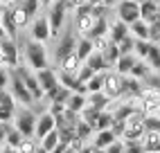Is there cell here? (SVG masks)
Here are the masks:
<instances>
[{
    "instance_id": "6da1fadb",
    "label": "cell",
    "mask_w": 160,
    "mask_h": 153,
    "mask_svg": "<svg viewBox=\"0 0 160 153\" xmlns=\"http://www.w3.org/2000/svg\"><path fill=\"white\" fill-rule=\"evenodd\" d=\"M25 61H27V65L34 72L48 68V50H45V43L29 38L25 43Z\"/></svg>"
},
{
    "instance_id": "7a4b0ae2",
    "label": "cell",
    "mask_w": 160,
    "mask_h": 153,
    "mask_svg": "<svg viewBox=\"0 0 160 153\" xmlns=\"http://www.w3.org/2000/svg\"><path fill=\"white\" fill-rule=\"evenodd\" d=\"M36 119H38V115L32 111L29 106H23V108H18V111H16L14 126H16L25 137H34V133H36Z\"/></svg>"
},
{
    "instance_id": "3957f363",
    "label": "cell",
    "mask_w": 160,
    "mask_h": 153,
    "mask_svg": "<svg viewBox=\"0 0 160 153\" xmlns=\"http://www.w3.org/2000/svg\"><path fill=\"white\" fill-rule=\"evenodd\" d=\"M29 38L41 41V43H48L52 38V25H50L48 14H41V16L32 18V23H29Z\"/></svg>"
},
{
    "instance_id": "277c9868",
    "label": "cell",
    "mask_w": 160,
    "mask_h": 153,
    "mask_svg": "<svg viewBox=\"0 0 160 153\" xmlns=\"http://www.w3.org/2000/svg\"><path fill=\"white\" fill-rule=\"evenodd\" d=\"M144 133H147L144 113L138 111V113H133V115L124 122V135H122V140H142Z\"/></svg>"
},
{
    "instance_id": "5b68a950",
    "label": "cell",
    "mask_w": 160,
    "mask_h": 153,
    "mask_svg": "<svg viewBox=\"0 0 160 153\" xmlns=\"http://www.w3.org/2000/svg\"><path fill=\"white\" fill-rule=\"evenodd\" d=\"M9 90H12V95L16 97V101L18 104H23V106H32L36 99H34V95L29 92V88L25 86V81L20 79V74L12 68V83H9Z\"/></svg>"
},
{
    "instance_id": "8992f818",
    "label": "cell",
    "mask_w": 160,
    "mask_h": 153,
    "mask_svg": "<svg viewBox=\"0 0 160 153\" xmlns=\"http://www.w3.org/2000/svg\"><path fill=\"white\" fill-rule=\"evenodd\" d=\"M115 14L120 20H124L126 25H133L135 20H140L142 14H140V2L138 0H120L115 5Z\"/></svg>"
},
{
    "instance_id": "52a82bcc",
    "label": "cell",
    "mask_w": 160,
    "mask_h": 153,
    "mask_svg": "<svg viewBox=\"0 0 160 153\" xmlns=\"http://www.w3.org/2000/svg\"><path fill=\"white\" fill-rule=\"evenodd\" d=\"M68 12H70V9H68V5L63 2V0H54V2L48 7V18H50V25H52V36H57L61 32Z\"/></svg>"
},
{
    "instance_id": "ba28073f",
    "label": "cell",
    "mask_w": 160,
    "mask_h": 153,
    "mask_svg": "<svg viewBox=\"0 0 160 153\" xmlns=\"http://www.w3.org/2000/svg\"><path fill=\"white\" fill-rule=\"evenodd\" d=\"M111 97V99H117V97L124 95V76L115 70H106V76H104V90Z\"/></svg>"
},
{
    "instance_id": "9c48e42d",
    "label": "cell",
    "mask_w": 160,
    "mask_h": 153,
    "mask_svg": "<svg viewBox=\"0 0 160 153\" xmlns=\"http://www.w3.org/2000/svg\"><path fill=\"white\" fill-rule=\"evenodd\" d=\"M16 97L12 95V90H0V122H5V124H9V122H14V117H16Z\"/></svg>"
},
{
    "instance_id": "30bf717a",
    "label": "cell",
    "mask_w": 160,
    "mask_h": 153,
    "mask_svg": "<svg viewBox=\"0 0 160 153\" xmlns=\"http://www.w3.org/2000/svg\"><path fill=\"white\" fill-rule=\"evenodd\" d=\"M14 70L20 74V79L25 81V86L29 88V92L34 95V99H36V101L45 99V92H43V88H41V83H38V76H36V72H32L29 68H23V65H16Z\"/></svg>"
},
{
    "instance_id": "8fae6325",
    "label": "cell",
    "mask_w": 160,
    "mask_h": 153,
    "mask_svg": "<svg viewBox=\"0 0 160 153\" xmlns=\"http://www.w3.org/2000/svg\"><path fill=\"white\" fill-rule=\"evenodd\" d=\"M0 52L5 54V61L9 68H16L18 61H20V52H18V45H16V38H0Z\"/></svg>"
},
{
    "instance_id": "7c38bea8",
    "label": "cell",
    "mask_w": 160,
    "mask_h": 153,
    "mask_svg": "<svg viewBox=\"0 0 160 153\" xmlns=\"http://www.w3.org/2000/svg\"><path fill=\"white\" fill-rule=\"evenodd\" d=\"M36 76H38V83H41V88H43L45 95L52 92V90H57L59 86H61V81H59V72L52 70L50 65H48V68H43V70H38Z\"/></svg>"
},
{
    "instance_id": "4fadbf2b",
    "label": "cell",
    "mask_w": 160,
    "mask_h": 153,
    "mask_svg": "<svg viewBox=\"0 0 160 153\" xmlns=\"http://www.w3.org/2000/svg\"><path fill=\"white\" fill-rule=\"evenodd\" d=\"M77 36H74V32H66L61 38H59V43H57V50H54V59L57 61H61L63 57H68L70 52H74L77 50Z\"/></svg>"
},
{
    "instance_id": "5bb4252c",
    "label": "cell",
    "mask_w": 160,
    "mask_h": 153,
    "mask_svg": "<svg viewBox=\"0 0 160 153\" xmlns=\"http://www.w3.org/2000/svg\"><path fill=\"white\" fill-rule=\"evenodd\" d=\"M54 128H57V117L52 115L50 111H45V113H41L38 119H36V133H34V137L41 140V137H45L50 131H54Z\"/></svg>"
},
{
    "instance_id": "9a60e30c",
    "label": "cell",
    "mask_w": 160,
    "mask_h": 153,
    "mask_svg": "<svg viewBox=\"0 0 160 153\" xmlns=\"http://www.w3.org/2000/svg\"><path fill=\"white\" fill-rule=\"evenodd\" d=\"M140 14H142V20H147L149 25L158 23V20H160V0H147V2H140Z\"/></svg>"
},
{
    "instance_id": "2e32d148",
    "label": "cell",
    "mask_w": 160,
    "mask_h": 153,
    "mask_svg": "<svg viewBox=\"0 0 160 153\" xmlns=\"http://www.w3.org/2000/svg\"><path fill=\"white\" fill-rule=\"evenodd\" d=\"M81 59H79V54L77 52H70L68 57H63L61 61H59V70L61 72H68V74H77L79 72V68H81Z\"/></svg>"
},
{
    "instance_id": "e0dca14e",
    "label": "cell",
    "mask_w": 160,
    "mask_h": 153,
    "mask_svg": "<svg viewBox=\"0 0 160 153\" xmlns=\"http://www.w3.org/2000/svg\"><path fill=\"white\" fill-rule=\"evenodd\" d=\"M129 34H131V27L126 25L124 20H120V18H117L115 23H111V27H108V36H111V41H113V43L124 41Z\"/></svg>"
},
{
    "instance_id": "ac0fdd59",
    "label": "cell",
    "mask_w": 160,
    "mask_h": 153,
    "mask_svg": "<svg viewBox=\"0 0 160 153\" xmlns=\"http://www.w3.org/2000/svg\"><path fill=\"white\" fill-rule=\"evenodd\" d=\"M144 153H160V131H147L142 135Z\"/></svg>"
},
{
    "instance_id": "d6986e66",
    "label": "cell",
    "mask_w": 160,
    "mask_h": 153,
    "mask_svg": "<svg viewBox=\"0 0 160 153\" xmlns=\"http://www.w3.org/2000/svg\"><path fill=\"white\" fill-rule=\"evenodd\" d=\"M0 23H2L5 32H7V36L9 38H18V25H16V20H14V14H12V7H7L2 16H0Z\"/></svg>"
},
{
    "instance_id": "ffe728a7",
    "label": "cell",
    "mask_w": 160,
    "mask_h": 153,
    "mask_svg": "<svg viewBox=\"0 0 160 153\" xmlns=\"http://www.w3.org/2000/svg\"><path fill=\"white\" fill-rule=\"evenodd\" d=\"M135 61H138L135 54H122L120 61L115 63V72H120L122 76H129L131 70H133V65H135Z\"/></svg>"
},
{
    "instance_id": "44dd1931",
    "label": "cell",
    "mask_w": 160,
    "mask_h": 153,
    "mask_svg": "<svg viewBox=\"0 0 160 153\" xmlns=\"http://www.w3.org/2000/svg\"><path fill=\"white\" fill-rule=\"evenodd\" d=\"M117 135L113 133V128H106V131H95V140H92V146L97 149H106L111 144V142H115Z\"/></svg>"
},
{
    "instance_id": "7402d4cb",
    "label": "cell",
    "mask_w": 160,
    "mask_h": 153,
    "mask_svg": "<svg viewBox=\"0 0 160 153\" xmlns=\"http://www.w3.org/2000/svg\"><path fill=\"white\" fill-rule=\"evenodd\" d=\"M66 106H68V111L77 113V115H81V111H83V108L88 106V95H81V92H72Z\"/></svg>"
},
{
    "instance_id": "603a6c76",
    "label": "cell",
    "mask_w": 160,
    "mask_h": 153,
    "mask_svg": "<svg viewBox=\"0 0 160 153\" xmlns=\"http://www.w3.org/2000/svg\"><path fill=\"white\" fill-rule=\"evenodd\" d=\"M131 27V34L135 36V38H140V41H151L149 36H151V25L147 23V20H135L133 25H129Z\"/></svg>"
},
{
    "instance_id": "cb8c5ba5",
    "label": "cell",
    "mask_w": 160,
    "mask_h": 153,
    "mask_svg": "<svg viewBox=\"0 0 160 153\" xmlns=\"http://www.w3.org/2000/svg\"><path fill=\"white\" fill-rule=\"evenodd\" d=\"M83 63H88V65H90V68H92L95 72H106V70H111L108 65H106V59H104V54H102V52H97V50H95V52L90 54V57H88L86 61H83Z\"/></svg>"
},
{
    "instance_id": "d4e9b609",
    "label": "cell",
    "mask_w": 160,
    "mask_h": 153,
    "mask_svg": "<svg viewBox=\"0 0 160 153\" xmlns=\"http://www.w3.org/2000/svg\"><path fill=\"white\" fill-rule=\"evenodd\" d=\"M23 140H25V135L20 133V131H18L14 124H7V135H5V144H7V146H14V149H18Z\"/></svg>"
},
{
    "instance_id": "484cf974",
    "label": "cell",
    "mask_w": 160,
    "mask_h": 153,
    "mask_svg": "<svg viewBox=\"0 0 160 153\" xmlns=\"http://www.w3.org/2000/svg\"><path fill=\"white\" fill-rule=\"evenodd\" d=\"M79 54V59L81 61H86L90 54L95 52V45H92V41L88 38V36H79V41H77V50H74Z\"/></svg>"
},
{
    "instance_id": "4316f807",
    "label": "cell",
    "mask_w": 160,
    "mask_h": 153,
    "mask_svg": "<svg viewBox=\"0 0 160 153\" xmlns=\"http://www.w3.org/2000/svg\"><path fill=\"white\" fill-rule=\"evenodd\" d=\"M104 59H106V65H108V68H115V63L120 61V57H122V52H120V45H117V43H108V47H106L104 52Z\"/></svg>"
},
{
    "instance_id": "83f0119b",
    "label": "cell",
    "mask_w": 160,
    "mask_h": 153,
    "mask_svg": "<svg viewBox=\"0 0 160 153\" xmlns=\"http://www.w3.org/2000/svg\"><path fill=\"white\" fill-rule=\"evenodd\" d=\"M151 72H153V70H151V65H149L144 59H138V61H135V65H133V70H131V76H135V79L144 81Z\"/></svg>"
},
{
    "instance_id": "f1b7e54d",
    "label": "cell",
    "mask_w": 160,
    "mask_h": 153,
    "mask_svg": "<svg viewBox=\"0 0 160 153\" xmlns=\"http://www.w3.org/2000/svg\"><path fill=\"white\" fill-rule=\"evenodd\" d=\"M113 124H115V115H113V111H102L99 117H97V122H95V131L113 128Z\"/></svg>"
},
{
    "instance_id": "f546056e",
    "label": "cell",
    "mask_w": 160,
    "mask_h": 153,
    "mask_svg": "<svg viewBox=\"0 0 160 153\" xmlns=\"http://www.w3.org/2000/svg\"><path fill=\"white\" fill-rule=\"evenodd\" d=\"M59 142H61V135H59V128H54V131H50V133H48L45 137H41V140H38V144H41V146H43V149H45V151L50 153L52 149H54V146L59 144Z\"/></svg>"
},
{
    "instance_id": "4dcf8cb0",
    "label": "cell",
    "mask_w": 160,
    "mask_h": 153,
    "mask_svg": "<svg viewBox=\"0 0 160 153\" xmlns=\"http://www.w3.org/2000/svg\"><path fill=\"white\" fill-rule=\"evenodd\" d=\"M12 14H14V20H16L18 29H23V27H27V25H29L32 16H29V14H27L20 5H14V7H12Z\"/></svg>"
},
{
    "instance_id": "1f68e13d",
    "label": "cell",
    "mask_w": 160,
    "mask_h": 153,
    "mask_svg": "<svg viewBox=\"0 0 160 153\" xmlns=\"http://www.w3.org/2000/svg\"><path fill=\"white\" fill-rule=\"evenodd\" d=\"M144 61L151 65V70H153V72L160 70V45H158V43H151V50H149V54H147V59H144Z\"/></svg>"
},
{
    "instance_id": "d6a6232c",
    "label": "cell",
    "mask_w": 160,
    "mask_h": 153,
    "mask_svg": "<svg viewBox=\"0 0 160 153\" xmlns=\"http://www.w3.org/2000/svg\"><path fill=\"white\" fill-rule=\"evenodd\" d=\"M92 133H95L92 124L83 122V119L79 117V122H77V137H79L81 142H86V140H90V137H92Z\"/></svg>"
},
{
    "instance_id": "836d02e7",
    "label": "cell",
    "mask_w": 160,
    "mask_h": 153,
    "mask_svg": "<svg viewBox=\"0 0 160 153\" xmlns=\"http://www.w3.org/2000/svg\"><path fill=\"white\" fill-rule=\"evenodd\" d=\"M104 76H106V72H97V74H95L92 79L86 83V86H88V95H90V92H102V90H104Z\"/></svg>"
},
{
    "instance_id": "e575fe53",
    "label": "cell",
    "mask_w": 160,
    "mask_h": 153,
    "mask_svg": "<svg viewBox=\"0 0 160 153\" xmlns=\"http://www.w3.org/2000/svg\"><path fill=\"white\" fill-rule=\"evenodd\" d=\"M149 50H151V41H140V38H135V50H133V54H135L138 59H147Z\"/></svg>"
},
{
    "instance_id": "d590c367",
    "label": "cell",
    "mask_w": 160,
    "mask_h": 153,
    "mask_svg": "<svg viewBox=\"0 0 160 153\" xmlns=\"http://www.w3.org/2000/svg\"><path fill=\"white\" fill-rule=\"evenodd\" d=\"M95 74H97V72H95V70L90 68L88 63H81V68H79V72H77V79H79L81 83H88V81L92 79Z\"/></svg>"
},
{
    "instance_id": "8d00e7d4",
    "label": "cell",
    "mask_w": 160,
    "mask_h": 153,
    "mask_svg": "<svg viewBox=\"0 0 160 153\" xmlns=\"http://www.w3.org/2000/svg\"><path fill=\"white\" fill-rule=\"evenodd\" d=\"M38 149V140L36 137H25L18 146V153H34Z\"/></svg>"
},
{
    "instance_id": "74e56055",
    "label": "cell",
    "mask_w": 160,
    "mask_h": 153,
    "mask_svg": "<svg viewBox=\"0 0 160 153\" xmlns=\"http://www.w3.org/2000/svg\"><path fill=\"white\" fill-rule=\"evenodd\" d=\"M124 153H144L142 140H124Z\"/></svg>"
},
{
    "instance_id": "f35d334b",
    "label": "cell",
    "mask_w": 160,
    "mask_h": 153,
    "mask_svg": "<svg viewBox=\"0 0 160 153\" xmlns=\"http://www.w3.org/2000/svg\"><path fill=\"white\" fill-rule=\"evenodd\" d=\"M20 7H23L25 9V12L32 16V18H34L36 14H38V7H41V0H20V2H18Z\"/></svg>"
},
{
    "instance_id": "ab89813d",
    "label": "cell",
    "mask_w": 160,
    "mask_h": 153,
    "mask_svg": "<svg viewBox=\"0 0 160 153\" xmlns=\"http://www.w3.org/2000/svg\"><path fill=\"white\" fill-rule=\"evenodd\" d=\"M117 45H120V52H122V54H133V50H135V36L129 34L124 41L117 43Z\"/></svg>"
},
{
    "instance_id": "60d3db41",
    "label": "cell",
    "mask_w": 160,
    "mask_h": 153,
    "mask_svg": "<svg viewBox=\"0 0 160 153\" xmlns=\"http://www.w3.org/2000/svg\"><path fill=\"white\" fill-rule=\"evenodd\" d=\"M9 83H12V72H9L7 65H2L0 68V90H7Z\"/></svg>"
},
{
    "instance_id": "b9f144b4",
    "label": "cell",
    "mask_w": 160,
    "mask_h": 153,
    "mask_svg": "<svg viewBox=\"0 0 160 153\" xmlns=\"http://www.w3.org/2000/svg\"><path fill=\"white\" fill-rule=\"evenodd\" d=\"M144 126H147V131H160V117L158 115H144Z\"/></svg>"
},
{
    "instance_id": "7bdbcfd3",
    "label": "cell",
    "mask_w": 160,
    "mask_h": 153,
    "mask_svg": "<svg viewBox=\"0 0 160 153\" xmlns=\"http://www.w3.org/2000/svg\"><path fill=\"white\" fill-rule=\"evenodd\" d=\"M104 151H106V153H124V140H122V137H117V140L111 142V144L106 146Z\"/></svg>"
},
{
    "instance_id": "ee69618b",
    "label": "cell",
    "mask_w": 160,
    "mask_h": 153,
    "mask_svg": "<svg viewBox=\"0 0 160 153\" xmlns=\"http://www.w3.org/2000/svg\"><path fill=\"white\" fill-rule=\"evenodd\" d=\"M144 83H147V88H153V90H160V74H156V72H151L144 79Z\"/></svg>"
},
{
    "instance_id": "f6af8a7d",
    "label": "cell",
    "mask_w": 160,
    "mask_h": 153,
    "mask_svg": "<svg viewBox=\"0 0 160 153\" xmlns=\"http://www.w3.org/2000/svg\"><path fill=\"white\" fill-rule=\"evenodd\" d=\"M68 149V144H66V142H59V144L54 146V149H52L50 153H63V151H66Z\"/></svg>"
},
{
    "instance_id": "bcb514c9",
    "label": "cell",
    "mask_w": 160,
    "mask_h": 153,
    "mask_svg": "<svg viewBox=\"0 0 160 153\" xmlns=\"http://www.w3.org/2000/svg\"><path fill=\"white\" fill-rule=\"evenodd\" d=\"M77 153H92V144H83Z\"/></svg>"
},
{
    "instance_id": "7dc6e473",
    "label": "cell",
    "mask_w": 160,
    "mask_h": 153,
    "mask_svg": "<svg viewBox=\"0 0 160 153\" xmlns=\"http://www.w3.org/2000/svg\"><path fill=\"white\" fill-rule=\"evenodd\" d=\"M0 153H18V149H14V146H7V144H5Z\"/></svg>"
},
{
    "instance_id": "c3c4849f",
    "label": "cell",
    "mask_w": 160,
    "mask_h": 153,
    "mask_svg": "<svg viewBox=\"0 0 160 153\" xmlns=\"http://www.w3.org/2000/svg\"><path fill=\"white\" fill-rule=\"evenodd\" d=\"M0 2H2L5 7H14V5H16V0H0Z\"/></svg>"
},
{
    "instance_id": "681fc988",
    "label": "cell",
    "mask_w": 160,
    "mask_h": 153,
    "mask_svg": "<svg viewBox=\"0 0 160 153\" xmlns=\"http://www.w3.org/2000/svg\"><path fill=\"white\" fill-rule=\"evenodd\" d=\"M117 2H120V0H104V5H106V7H115Z\"/></svg>"
},
{
    "instance_id": "f907efd6",
    "label": "cell",
    "mask_w": 160,
    "mask_h": 153,
    "mask_svg": "<svg viewBox=\"0 0 160 153\" xmlns=\"http://www.w3.org/2000/svg\"><path fill=\"white\" fill-rule=\"evenodd\" d=\"M77 151H79V149H74L72 144H68V149H66V151H63V153H77Z\"/></svg>"
},
{
    "instance_id": "816d5d0a",
    "label": "cell",
    "mask_w": 160,
    "mask_h": 153,
    "mask_svg": "<svg viewBox=\"0 0 160 153\" xmlns=\"http://www.w3.org/2000/svg\"><path fill=\"white\" fill-rule=\"evenodd\" d=\"M52 2H54V0H41V5H43V7H45V9H48V7H50V5H52Z\"/></svg>"
},
{
    "instance_id": "f5cc1de1",
    "label": "cell",
    "mask_w": 160,
    "mask_h": 153,
    "mask_svg": "<svg viewBox=\"0 0 160 153\" xmlns=\"http://www.w3.org/2000/svg\"><path fill=\"white\" fill-rule=\"evenodd\" d=\"M7 36V32H5V27H2V23H0V38H5Z\"/></svg>"
},
{
    "instance_id": "db71d44e",
    "label": "cell",
    "mask_w": 160,
    "mask_h": 153,
    "mask_svg": "<svg viewBox=\"0 0 160 153\" xmlns=\"http://www.w3.org/2000/svg\"><path fill=\"white\" fill-rule=\"evenodd\" d=\"M92 153H106L104 149H97V146H92Z\"/></svg>"
},
{
    "instance_id": "11a10c76",
    "label": "cell",
    "mask_w": 160,
    "mask_h": 153,
    "mask_svg": "<svg viewBox=\"0 0 160 153\" xmlns=\"http://www.w3.org/2000/svg\"><path fill=\"white\" fill-rule=\"evenodd\" d=\"M34 153H48V151H45V149H43V146H41V144H38V149H36V151H34Z\"/></svg>"
},
{
    "instance_id": "9f6ffc18",
    "label": "cell",
    "mask_w": 160,
    "mask_h": 153,
    "mask_svg": "<svg viewBox=\"0 0 160 153\" xmlns=\"http://www.w3.org/2000/svg\"><path fill=\"white\" fill-rule=\"evenodd\" d=\"M5 9H7V7H5L2 2H0V16H2V12H5Z\"/></svg>"
},
{
    "instance_id": "6f0895ef",
    "label": "cell",
    "mask_w": 160,
    "mask_h": 153,
    "mask_svg": "<svg viewBox=\"0 0 160 153\" xmlns=\"http://www.w3.org/2000/svg\"><path fill=\"white\" fill-rule=\"evenodd\" d=\"M156 115H158V117H160V108H158V113H156Z\"/></svg>"
},
{
    "instance_id": "680465c9",
    "label": "cell",
    "mask_w": 160,
    "mask_h": 153,
    "mask_svg": "<svg viewBox=\"0 0 160 153\" xmlns=\"http://www.w3.org/2000/svg\"><path fill=\"white\" fill-rule=\"evenodd\" d=\"M138 2H147V0H138Z\"/></svg>"
}]
</instances>
